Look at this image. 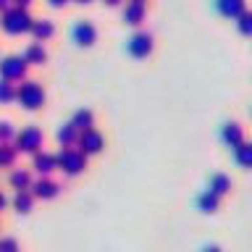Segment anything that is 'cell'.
<instances>
[{
	"mask_svg": "<svg viewBox=\"0 0 252 252\" xmlns=\"http://www.w3.org/2000/svg\"><path fill=\"white\" fill-rule=\"evenodd\" d=\"M32 16L27 8H19V5H11L8 11L0 13V27H3V32H8V34H24V32L32 29Z\"/></svg>",
	"mask_w": 252,
	"mask_h": 252,
	"instance_id": "1",
	"label": "cell"
},
{
	"mask_svg": "<svg viewBox=\"0 0 252 252\" xmlns=\"http://www.w3.org/2000/svg\"><path fill=\"white\" fill-rule=\"evenodd\" d=\"M16 100L21 102L27 110H37L45 105V90L42 84L34 79H24L21 84H16Z\"/></svg>",
	"mask_w": 252,
	"mask_h": 252,
	"instance_id": "2",
	"label": "cell"
},
{
	"mask_svg": "<svg viewBox=\"0 0 252 252\" xmlns=\"http://www.w3.org/2000/svg\"><path fill=\"white\" fill-rule=\"evenodd\" d=\"M55 163L66 176H79L87 168V155L76 147H61V153L55 155Z\"/></svg>",
	"mask_w": 252,
	"mask_h": 252,
	"instance_id": "3",
	"label": "cell"
},
{
	"mask_svg": "<svg viewBox=\"0 0 252 252\" xmlns=\"http://www.w3.org/2000/svg\"><path fill=\"white\" fill-rule=\"evenodd\" d=\"M42 142H45V134L42 129H37V126H27V129L16 131V139H13V147L19 150V153H39L42 150Z\"/></svg>",
	"mask_w": 252,
	"mask_h": 252,
	"instance_id": "4",
	"label": "cell"
},
{
	"mask_svg": "<svg viewBox=\"0 0 252 252\" xmlns=\"http://www.w3.org/2000/svg\"><path fill=\"white\" fill-rule=\"evenodd\" d=\"M27 68H29V63L24 55H5L0 61V79H5V82H24L27 79Z\"/></svg>",
	"mask_w": 252,
	"mask_h": 252,
	"instance_id": "5",
	"label": "cell"
},
{
	"mask_svg": "<svg viewBox=\"0 0 252 252\" xmlns=\"http://www.w3.org/2000/svg\"><path fill=\"white\" fill-rule=\"evenodd\" d=\"M153 47H155V39H153V34H150L147 29L134 32V34L126 39V50H129L134 58H145V55L153 53Z\"/></svg>",
	"mask_w": 252,
	"mask_h": 252,
	"instance_id": "6",
	"label": "cell"
},
{
	"mask_svg": "<svg viewBox=\"0 0 252 252\" xmlns=\"http://www.w3.org/2000/svg\"><path fill=\"white\" fill-rule=\"evenodd\" d=\"M102 147H105V137H102L97 129H90V131H82V134H79L76 150H82L87 158H90V155H97Z\"/></svg>",
	"mask_w": 252,
	"mask_h": 252,
	"instance_id": "7",
	"label": "cell"
},
{
	"mask_svg": "<svg viewBox=\"0 0 252 252\" xmlns=\"http://www.w3.org/2000/svg\"><path fill=\"white\" fill-rule=\"evenodd\" d=\"M61 189L63 187L50 176H39V179L32 181V194H34L37 200H53V197L61 194Z\"/></svg>",
	"mask_w": 252,
	"mask_h": 252,
	"instance_id": "8",
	"label": "cell"
},
{
	"mask_svg": "<svg viewBox=\"0 0 252 252\" xmlns=\"http://www.w3.org/2000/svg\"><path fill=\"white\" fill-rule=\"evenodd\" d=\"M71 34H74V42L82 45V47H90L94 45V39H97V29H94L92 21H76L74 29H71Z\"/></svg>",
	"mask_w": 252,
	"mask_h": 252,
	"instance_id": "9",
	"label": "cell"
},
{
	"mask_svg": "<svg viewBox=\"0 0 252 252\" xmlns=\"http://www.w3.org/2000/svg\"><path fill=\"white\" fill-rule=\"evenodd\" d=\"M32 168H34L39 176H50V173L58 168V163H55V155H53V153L39 150V153L32 155Z\"/></svg>",
	"mask_w": 252,
	"mask_h": 252,
	"instance_id": "10",
	"label": "cell"
},
{
	"mask_svg": "<svg viewBox=\"0 0 252 252\" xmlns=\"http://www.w3.org/2000/svg\"><path fill=\"white\" fill-rule=\"evenodd\" d=\"M145 13H147L145 3H137V0H126L124 8H121L124 21H126V24H131V27H139V24L145 21Z\"/></svg>",
	"mask_w": 252,
	"mask_h": 252,
	"instance_id": "11",
	"label": "cell"
},
{
	"mask_svg": "<svg viewBox=\"0 0 252 252\" xmlns=\"http://www.w3.org/2000/svg\"><path fill=\"white\" fill-rule=\"evenodd\" d=\"M216 8L220 16L226 19H239V16L247 11V0H216Z\"/></svg>",
	"mask_w": 252,
	"mask_h": 252,
	"instance_id": "12",
	"label": "cell"
},
{
	"mask_svg": "<svg viewBox=\"0 0 252 252\" xmlns=\"http://www.w3.org/2000/svg\"><path fill=\"white\" fill-rule=\"evenodd\" d=\"M29 32H32V37H34V42H45V39H50L55 34V24L50 19H34Z\"/></svg>",
	"mask_w": 252,
	"mask_h": 252,
	"instance_id": "13",
	"label": "cell"
},
{
	"mask_svg": "<svg viewBox=\"0 0 252 252\" xmlns=\"http://www.w3.org/2000/svg\"><path fill=\"white\" fill-rule=\"evenodd\" d=\"M220 137H223V142L228 147H239L244 142V129L236 121H228V124H223V129H220Z\"/></svg>",
	"mask_w": 252,
	"mask_h": 252,
	"instance_id": "14",
	"label": "cell"
},
{
	"mask_svg": "<svg viewBox=\"0 0 252 252\" xmlns=\"http://www.w3.org/2000/svg\"><path fill=\"white\" fill-rule=\"evenodd\" d=\"M71 124L76 126V131L82 134V131H90V129H94V113L90 108H79L74 116H71Z\"/></svg>",
	"mask_w": 252,
	"mask_h": 252,
	"instance_id": "15",
	"label": "cell"
},
{
	"mask_svg": "<svg viewBox=\"0 0 252 252\" xmlns=\"http://www.w3.org/2000/svg\"><path fill=\"white\" fill-rule=\"evenodd\" d=\"M55 139L61 142V147H76V142H79V131H76V126L74 124H63L58 126V131H55Z\"/></svg>",
	"mask_w": 252,
	"mask_h": 252,
	"instance_id": "16",
	"label": "cell"
},
{
	"mask_svg": "<svg viewBox=\"0 0 252 252\" xmlns=\"http://www.w3.org/2000/svg\"><path fill=\"white\" fill-rule=\"evenodd\" d=\"M24 58H27V63L32 66V63H34V66H39V63H45L47 61V50H45V45L42 42H29L27 47H24Z\"/></svg>",
	"mask_w": 252,
	"mask_h": 252,
	"instance_id": "17",
	"label": "cell"
},
{
	"mask_svg": "<svg viewBox=\"0 0 252 252\" xmlns=\"http://www.w3.org/2000/svg\"><path fill=\"white\" fill-rule=\"evenodd\" d=\"M32 173L27 168H13L11 173V187L16 189V192H24V189H32Z\"/></svg>",
	"mask_w": 252,
	"mask_h": 252,
	"instance_id": "18",
	"label": "cell"
},
{
	"mask_svg": "<svg viewBox=\"0 0 252 252\" xmlns=\"http://www.w3.org/2000/svg\"><path fill=\"white\" fill-rule=\"evenodd\" d=\"M208 189L213 194H218V197H223L228 189H231V179L226 176V173H213L210 176V184H208Z\"/></svg>",
	"mask_w": 252,
	"mask_h": 252,
	"instance_id": "19",
	"label": "cell"
},
{
	"mask_svg": "<svg viewBox=\"0 0 252 252\" xmlns=\"http://www.w3.org/2000/svg\"><path fill=\"white\" fill-rule=\"evenodd\" d=\"M34 200H37V197L32 194V189L16 192V194H13V208H16V213H29L32 205H34Z\"/></svg>",
	"mask_w": 252,
	"mask_h": 252,
	"instance_id": "20",
	"label": "cell"
},
{
	"mask_svg": "<svg viewBox=\"0 0 252 252\" xmlns=\"http://www.w3.org/2000/svg\"><path fill=\"white\" fill-rule=\"evenodd\" d=\"M218 205H220V197H218V194H213L210 189H205V192L197 197V208H200L202 213H216V210H218Z\"/></svg>",
	"mask_w": 252,
	"mask_h": 252,
	"instance_id": "21",
	"label": "cell"
},
{
	"mask_svg": "<svg viewBox=\"0 0 252 252\" xmlns=\"http://www.w3.org/2000/svg\"><path fill=\"white\" fill-rule=\"evenodd\" d=\"M19 150L13 147V142H0V168H11L16 163Z\"/></svg>",
	"mask_w": 252,
	"mask_h": 252,
	"instance_id": "22",
	"label": "cell"
},
{
	"mask_svg": "<svg viewBox=\"0 0 252 252\" xmlns=\"http://www.w3.org/2000/svg\"><path fill=\"white\" fill-rule=\"evenodd\" d=\"M234 158L242 168H252V142H242L239 147H234Z\"/></svg>",
	"mask_w": 252,
	"mask_h": 252,
	"instance_id": "23",
	"label": "cell"
},
{
	"mask_svg": "<svg viewBox=\"0 0 252 252\" xmlns=\"http://www.w3.org/2000/svg\"><path fill=\"white\" fill-rule=\"evenodd\" d=\"M236 29L242 32V34H247V37H252V8H247L239 19H236Z\"/></svg>",
	"mask_w": 252,
	"mask_h": 252,
	"instance_id": "24",
	"label": "cell"
},
{
	"mask_svg": "<svg viewBox=\"0 0 252 252\" xmlns=\"http://www.w3.org/2000/svg\"><path fill=\"white\" fill-rule=\"evenodd\" d=\"M16 100V84L0 79V102H13Z\"/></svg>",
	"mask_w": 252,
	"mask_h": 252,
	"instance_id": "25",
	"label": "cell"
},
{
	"mask_svg": "<svg viewBox=\"0 0 252 252\" xmlns=\"http://www.w3.org/2000/svg\"><path fill=\"white\" fill-rule=\"evenodd\" d=\"M16 139V129L11 121H0V142H13Z\"/></svg>",
	"mask_w": 252,
	"mask_h": 252,
	"instance_id": "26",
	"label": "cell"
},
{
	"mask_svg": "<svg viewBox=\"0 0 252 252\" xmlns=\"http://www.w3.org/2000/svg\"><path fill=\"white\" fill-rule=\"evenodd\" d=\"M0 252H19V242L13 236H0Z\"/></svg>",
	"mask_w": 252,
	"mask_h": 252,
	"instance_id": "27",
	"label": "cell"
},
{
	"mask_svg": "<svg viewBox=\"0 0 252 252\" xmlns=\"http://www.w3.org/2000/svg\"><path fill=\"white\" fill-rule=\"evenodd\" d=\"M13 5H19V8H29L32 3H34V0H11Z\"/></svg>",
	"mask_w": 252,
	"mask_h": 252,
	"instance_id": "28",
	"label": "cell"
},
{
	"mask_svg": "<svg viewBox=\"0 0 252 252\" xmlns=\"http://www.w3.org/2000/svg\"><path fill=\"white\" fill-rule=\"evenodd\" d=\"M202 252H223V250H220L218 244H205V247H202Z\"/></svg>",
	"mask_w": 252,
	"mask_h": 252,
	"instance_id": "29",
	"label": "cell"
},
{
	"mask_svg": "<svg viewBox=\"0 0 252 252\" xmlns=\"http://www.w3.org/2000/svg\"><path fill=\"white\" fill-rule=\"evenodd\" d=\"M47 3H50L53 8H63V5H66V3H68V0H47Z\"/></svg>",
	"mask_w": 252,
	"mask_h": 252,
	"instance_id": "30",
	"label": "cell"
},
{
	"mask_svg": "<svg viewBox=\"0 0 252 252\" xmlns=\"http://www.w3.org/2000/svg\"><path fill=\"white\" fill-rule=\"evenodd\" d=\"M13 3H11V0H0V13H3V11H8V8H11Z\"/></svg>",
	"mask_w": 252,
	"mask_h": 252,
	"instance_id": "31",
	"label": "cell"
},
{
	"mask_svg": "<svg viewBox=\"0 0 252 252\" xmlns=\"http://www.w3.org/2000/svg\"><path fill=\"white\" fill-rule=\"evenodd\" d=\"M5 202H8V200H5V194H3V192H0V210H3V208H5Z\"/></svg>",
	"mask_w": 252,
	"mask_h": 252,
	"instance_id": "32",
	"label": "cell"
},
{
	"mask_svg": "<svg viewBox=\"0 0 252 252\" xmlns=\"http://www.w3.org/2000/svg\"><path fill=\"white\" fill-rule=\"evenodd\" d=\"M105 3H108V5H121L124 0H105Z\"/></svg>",
	"mask_w": 252,
	"mask_h": 252,
	"instance_id": "33",
	"label": "cell"
},
{
	"mask_svg": "<svg viewBox=\"0 0 252 252\" xmlns=\"http://www.w3.org/2000/svg\"><path fill=\"white\" fill-rule=\"evenodd\" d=\"M76 3H82V5H87V3H92V0H76Z\"/></svg>",
	"mask_w": 252,
	"mask_h": 252,
	"instance_id": "34",
	"label": "cell"
},
{
	"mask_svg": "<svg viewBox=\"0 0 252 252\" xmlns=\"http://www.w3.org/2000/svg\"><path fill=\"white\" fill-rule=\"evenodd\" d=\"M137 3H145V0H137Z\"/></svg>",
	"mask_w": 252,
	"mask_h": 252,
	"instance_id": "35",
	"label": "cell"
}]
</instances>
